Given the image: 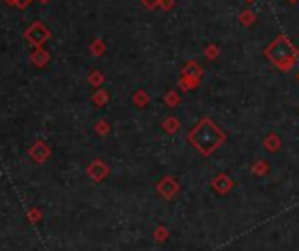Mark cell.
<instances>
[{"mask_svg":"<svg viewBox=\"0 0 299 251\" xmlns=\"http://www.w3.org/2000/svg\"><path fill=\"white\" fill-rule=\"evenodd\" d=\"M158 8H162L164 11H169V9L174 8V0H160V2H158Z\"/></svg>","mask_w":299,"mask_h":251,"instance_id":"obj_19","label":"cell"},{"mask_svg":"<svg viewBox=\"0 0 299 251\" xmlns=\"http://www.w3.org/2000/svg\"><path fill=\"white\" fill-rule=\"evenodd\" d=\"M49 37H51V32H49L48 27L41 22H34L27 29V32H25V39H27L30 44H34V46H37V48L41 46V44H44Z\"/></svg>","mask_w":299,"mask_h":251,"instance_id":"obj_4","label":"cell"},{"mask_svg":"<svg viewBox=\"0 0 299 251\" xmlns=\"http://www.w3.org/2000/svg\"><path fill=\"white\" fill-rule=\"evenodd\" d=\"M6 4H9V6H16V0H6Z\"/></svg>","mask_w":299,"mask_h":251,"instance_id":"obj_23","label":"cell"},{"mask_svg":"<svg viewBox=\"0 0 299 251\" xmlns=\"http://www.w3.org/2000/svg\"><path fill=\"white\" fill-rule=\"evenodd\" d=\"M109 130L108 123H104V121H101V123H97V132L98 134H106V132Z\"/></svg>","mask_w":299,"mask_h":251,"instance_id":"obj_22","label":"cell"},{"mask_svg":"<svg viewBox=\"0 0 299 251\" xmlns=\"http://www.w3.org/2000/svg\"><path fill=\"white\" fill-rule=\"evenodd\" d=\"M181 79H179V88L181 90H193L199 83L203 71L195 62H188L181 71Z\"/></svg>","mask_w":299,"mask_h":251,"instance_id":"obj_3","label":"cell"},{"mask_svg":"<svg viewBox=\"0 0 299 251\" xmlns=\"http://www.w3.org/2000/svg\"><path fill=\"white\" fill-rule=\"evenodd\" d=\"M297 81H299V74H297Z\"/></svg>","mask_w":299,"mask_h":251,"instance_id":"obj_27","label":"cell"},{"mask_svg":"<svg viewBox=\"0 0 299 251\" xmlns=\"http://www.w3.org/2000/svg\"><path fill=\"white\" fill-rule=\"evenodd\" d=\"M257 20L255 13L252 11V9H246V11H243L241 15H239V23H241L243 27H252V23Z\"/></svg>","mask_w":299,"mask_h":251,"instance_id":"obj_10","label":"cell"},{"mask_svg":"<svg viewBox=\"0 0 299 251\" xmlns=\"http://www.w3.org/2000/svg\"><path fill=\"white\" fill-rule=\"evenodd\" d=\"M32 2H34V0H16V8L18 9H27Z\"/></svg>","mask_w":299,"mask_h":251,"instance_id":"obj_21","label":"cell"},{"mask_svg":"<svg viewBox=\"0 0 299 251\" xmlns=\"http://www.w3.org/2000/svg\"><path fill=\"white\" fill-rule=\"evenodd\" d=\"M39 2H41V4H46V2H49V0H39Z\"/></svg>","mask_w":299,"mask_h":251,"instance_id":"obj_25","label":"cell"},{"mask_svg":"<svg viewBox=\"0 0 299 251\" xmlns=\"http://www.w3.org/2000/svg\"><path fill=\"white\" fill-rule=\"evenodd\" d=\"M157 191L164 198H172L179 191V186H178V183H176L174 177L165 176V177H162L160 183L157 184Z\"/></svg>","mask_w":299,"mask_h":251,"instance_id":"obj_5","label":"cell"},{"mask_svg":"<svg viewBox=\"0 0 299 251\" xmlns=\"http://www.w3.org/2000/svg\"><path fill=\"white\" fill-rule=\"evenodd\" d=\"M267 163L266 162H262V160H259L257 163H253V167H252V170H253V174H259V176H262V174H266L267 172Z\"/></svg>","mask_w":299,"mask_h":251,"instance_id":"obj_17","label":"cell"},{"mask_svg":"<svg viewBox=\"0 0 299 251\" xmlns=\"http://www.w3.org/2000/svg\"><path fill=\"white\" fill-rule=\"evenodd\" d=\"M90 53L93 55V57H101V55H104V53H106V44H104V41L95 39L93 43L90 44Z\"/></svg>","mask_w":299,"mask_h":251,"instance_id":"obj_12","label":"cell"},{"mask_svg":"<svg viewBox=\"0 0 299 251\" xmlns=\"http://www.w3.org/2000/svg\"><path fill=\"white\" fill-rule=\"evenodd\" d=\"M280 146H281V141H280V137H278V135L269 134L266 139H264V148H266L267 151H271V153L278 151V149H280Z\"/></svg>","mask_w":299,"mask_h":251,"instance_id":"obj_9","label":"cell"},{"mask_svg":"<svg viewBox=\"0 0 299 251\" xmlns=\"http://www.w3.org/2000/svg\"><path fill=\"white\" fill-rule=\"evenodd\" d=\"M30 62L35 65V67H44L46 64L49 62V53L46 50H42L41 46L30 55Z\"/></svg>","mask_w":299,"mask_h":251,"instance_id":"obj_7","label":"cell"},{"mask_svg":"<svg viewBox=\"0 0 299 251\" xmlns=\"http://www.w3.org/2000/svg\"><path fill=\"white\" fill-rule=\"evenodd\" d=\"M164 100H165V104H167V106H171V107H174V106H178V104H179V97H178V93H176V92H167V93H165V97H164Z\"/></svg>","mask_w":299,"mask_h":251,"instance_id":"obj_16","label":"cell"},{"mask_svg":"<svg viewBox=\"0 0 299 251\" xmlns=\"http://www.w3.org/2000/svg\"><path fill=\"white\" fill-rule=\"evenodd\" d=\"M108 172H109V169L102 162H93L90 167H88V174H90L95 181H101L102 177L108 176Z\"/></svg>","mask_w":299,"mask_h":251,"instance_id":"obj_8","label":"cell"},{"mask_svg":"<svg viewBox=\"0 0 299 251\" xmlns=\"http://www.w3.org/2000/svg\"><path fill=\"white\" fill-rule=\"evenodd\" d=\"M287 2H290V4H295V2H297V0H287Z\"/></svg>","mask_w":299,"mask_h":251,"instance_id":"obj_26","label":"cell"},{"mask_svg":"<svg viewBox=\"0 0 299 251\" xmlns=\"http://www.w3.org/2000/svg\"><path fill=\"white\" fill-rule=\"evenodd\" d=\"M158 2H160V0H141V4H143L146 9H150V11H151V9L157 8Z\"/></svg>","mask_w":299,"mask_h":251,"instance_id":"obj_20","label":"cell"},{"mask_svg":"<svg viewBox=\"0 0 299 251\" xmlns=\"http://www.w3.org/2000/svg\"><path fill=\"white\" fill-rule=\"evenodd\" d=\"M93 102L97 104V106H104V104L108 102V93H106L104 90L97 92V93L93 95Z\"/></svg>","mask_w":299,"mask_h":251,"instance_id":"obj_18","label":"cell"},{"mask_svg":"<svg viewBox=\"0 0 299 251\" xmlns=\"http://www.w3.org/2000/svg\"><path fill=\"white\" fill-rule=\"evenodd\" d=\"M134 104H136L137 107H144V106H148V102H150V95H148L144 90H139V92H136L134 93Z\"/></svg>","mask_w":299,"mask_h":251,"instance_id":"obj_11","label":"cell"},{"mask_svg":"<svg viewBox=\"0 0 299 251\" xmlns=\"http://www.w3.org/2000/svg\"><path fill=\"white\" fill-rule=\"evenodd\" d=\"M246 4H252V2H255V0H245Z\"/></svg>","mask_w":299,"mask_h":251,"instance_id":"obj_24","label":"cell"},{"mask_svg":"<svg viewBox=\"0 0 299 251\" xmlns=\"http://www.w3.org/2000/svg\"><path fill=\"white\" fill-rule=\"evenodd\" d=\"M188 141L197 151H201L204 156H210L225 141V134L217 127L215 121H211L210 118H204L190 130Z\"/></svg>","mask_w":299,"mask_h":251,"instance_id":"obj_1","label":"cell"},{"mask_svg":"<svg viewBox=\"0 0 299 251\" xmlns=\"http://www.w3.org/2000/svg\"><path fill=\"white\" fill-rule=\"evenodd\" d=\"M264 55H266V58L274 67H278L283 72H288L294 67L299 51L297 48L290 43V39H288L287 36H278L276 39L266 48Z\"/></svg>","mask_w":299,"mask_h":251,"instance_id":"obj_2","label":"cell"},{"mask_svg":"<svg viewBox=\"0 0 299 251\" xmlns=\"http://www.w3.org/2000/svg\"><path fill=\"white\" fill-rule=\"evenodd\" d=\"M218 55H220V50H218V46H215V44H210V46L204 50V57H206L208 60H217Z\"/></svg>","mask_w":299,"mask_h":251,"instance_id":"obj_15","label":"cell"},{"mask_svg":"<svg viewBox=\"0 0 299 251\" xmlns=\"http://www.w3.org/2000/svg\"><path fill=\"white\" fill-rule=\"evenodd\" d=\"M211 186H213L215 190L218 191V193L224 195L232 188V179L229 176H225V174H218V176L215 177L213 181H211Z\"/></svg>","mask_w":299,"mask_h":251,"instance_id":"obj_6","label":"cell"},{"mask_svg":"<svg viewBox=\"0 0 299 251\" xmlns=\"http://www.w3.org/2000/svg\"><path fill=\"white\" fill-rule=\"evenodd\" d=\"M88 83H90L91 86H101L102 83H104V76H102V72L101 71H91L90 72V76H88Z\"/></svg>","mask_w":299,"mask_h":251,"instance_id":"obj_14","label":"cell"},{"mask_svg":"<svg viewBox=\"0 0 299 251\" xmlns=\"http://www.w3.org/2000/svg\"><path fill=\"white\" fill-rule=\"evenodd\" d=\"M162 127H164V130L167 132V134H176L179 128V121L176 120V118H167V120H164V123H162Z\"/></svg>","mask_w":299,"mask_h":251,"instance_id":"obj_13","label":"cell"}]
</instances>
